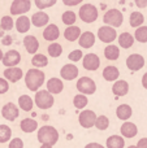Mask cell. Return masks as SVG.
<instances>
[{"label":"cell","instance_id":"obj_6","mask_svg":"<svg viewBox=\"0 0 147 148\" xmlns=\"http://www.w3.org/2000/svg\"><path fill=\"white\" fill-rule=\"evenodd\" d=\"M77 90L82 95H93L96 91V84L90 77H82L77 81Z\"/></svg>","mask_w":147,"mask_h":148},{"label":"cell","instance_id":"obj_48","mask_svg":"<svg viewBox=\"0 0 147 148\" xmlns=\"http://www.w3.org/2000/svg\"><path fill=\"white\" fill-rule=\"evenodd\" d=\"M85 148H106L104 146H102L100 143H95V142H93V143H89L86 144Z\"/></svg>","mask_w":147,"mask_h":148},{"label":"cell","instance_id":"obj_32","mask_svg":"<svg viewBox=\"0 0 147 148\" xmlns=\"http://www.w3.org/2000/svg\"><path fill=\"white\" fill-rule=\"evenodd\" d=\"M129 22H130V26H132V27L138 29L142 26L143 22H145V16H143L141 12H133L132 14H130Z\"/></svg>","mask_w":147,"mask_h":148},{"label":"cell","instance_id":"obj_49","mask_svg":"<svg viewBox=\"0 0 147 148\" xmlns=\"http://www.w3.org/2000/svg\"><path fill=\"white\" fill-rule=\"evenodd\" d=\"M142 86H143V88L147 90V72L143 74V77H142Z\"/></svg>","mask_w":147,"mask_h":148},{"label":"cell","instance_id":"obj_11","mask_svg":"<svg viewBox=\"0 0 147 148\" xmlns=\"http://www.w3.org/2000/svg\"><path fill=\"white\" fill-rule=\"evenodd\" d=\"M21 55L16 49H10L3 56V65L7 68H16V65L20 64Z\"/></svg>","mask_w":147,"mask_h":148},{"label":"cell","instance_id":"obj_46","mask_svg":"<svg viewBox=\"0 0 147 148\" xmlns=\"http://www.w3.org/2000/svg\"><path fill=\"white\" fill-rule=\"evenodd\" d=\"M137 148H147V138H142L138 140Z\"/></svg>","mask_w":147,"mask_h":148},{"label":"cell","instance_id":"obj_3","mask_svg":"<svg viewBox=\"0 0 147 148\" xmlns=\"http://www.w3.org/2000/svg\"><path fill=\"white\" fill-rule=\"evenodd\" d=\"M34 103L38 108L41 109H49V108L54 105L55 99L48 91H36L35 92V99H34Z\"/></svg>","mask_w":147,"mask_h":148},{"label":"cell","instance_id":"obj_53","mask_svg":"<svg viewBox=\"0 0 147 148\" xmlns=\"http://www.w3.org/2000/svg\"><path fill=\"white\" fill-rule=\"evenodd\" d=\"M126 148H137V146H129V147H126Z\"/></svg>","mask_w":147,"mask_h":148},{"label":"cell","instance_id":"obj_19","mask_svg":"<svg viewBox=\"0 0 147 148\" xmlns=\"http://www.w3.org/2000/svg\"><path fill=\"white\" fill-rule=\"evenodd\" d=\"M23 46H25L26 51H27L29 53L34 55V53H36V51H38V48H39V42L34 35H27L23 39Z\"/></svg>","mask_w":147,"mask_h":148},{"label":"cell","instance_id":"obj_47","mask_svg":"<svg viewBox=\"0 0 147 148\" xmlns=\"http://www.w3.org/2000/svg\"><path fill=\"white\" fill-rule=\"evenodd\" d=\"M137 8H146L147 7V0H134Z\"/></svg>","mask_w":147,"mask_h":148},{"label":"cell","instance_id":"obj_29","mask_svg":"<svg viewBox=\"0 0 147 148\" xmlns=\"http://www.w3.org/2000/svg\"><path fill=\"white\" fill-rule=\"evenodd\" d=\"M107 148H124L125 140L122 136L120 135H111L106 142Z\"/></svg>","mask_w":147,"mask_h":148},{"label":"cell","instance_id":"obj_33","mask_svg":"<svg viewBox=\"0 0 147 148\" xmlns=\"http://www.w3.org/2000/svg\"><path fill=\"white\" fill-rule=\"evenodd\" d=\"M31 64H33V66H35V68H43V66H47V65H48V59L42 53H35L33 56Z\"/></svg>","mask_w":147,"mask_h":148},{"label":"cell","instance_id":"obj_7","mask_svg":"<svg viewBox=\"0 0 147 148\" xmlns=\"http://www.w3.org/2000/svg\"><path fill=\"white\" fill-rule=\"evenodd\" d=\"M30 0H13L12 5H10V13L12 16H23L30 10Z\"/></svg>","mask_w":147,"mask_h":148},{"label":"cell","instance_id":"obj_4","mask_svg":"<svg viewBox=\"0 0 147 148\" xmlns=\"http://www.w3.org/2000/svg\"><path fill=\"white\" fill-rule=\"evenodd\" d=\"M80 18L86 23H93L96 21L98 18V9H96L95 5L93 4H83L80 8Z\"/></svg>","mask_w":147,"mask_h":148},{"label":"cell","instance_id":"obj_51","mask_svg":"<svg viewBox=\"0 0 147 148\" xmlns=\"http://www.w3.org/2000/svg\"><path fill=\"white\" fill-rule=\"evenodd\" d=\"M41 148H52V146H48V144H42Z\"/></svg>","mask_w":147,"mask_h":148},{"label":"cell","instance_id":"obj_30","mask_svg":"<svg viewBox=\"0 0 147 148\" xmlns=\"http://www.w3.org/2000/svg\"><path fill=\"white\" fill-rule=\"evenodd\" d=\"M104 56H106V59L109 60V61H116L120 57L119 47L113 46V44H109V46L106 47V49H104Z\"/></svg>","mask_w":147,"mask_h":148},{"label":"cell","instance_id":"obj_40","mask_svg":"<svg viewBox=\"0 0 147 148\" xmlns=\"http://www.w3.org/2000/svg\"><path fill=\"white\" fill-rule=\"evenodd\" d=\"M13 18L10 17V16H4V17L1 18V22H0V27L3 29V30H12L13 27Z\"/></svg>","mask_w":147,"mask_h":148},{"label":"cell","instance_id":"obj_2","mask_svg":"<svg viewBox=\"0 0 147 148\" xmlns=\"http://www.w3.org/2000/svg\"><path fill=\"white\" fill-rule=\"evenodd\" d=\"M44 73L42 70H38V69H30L27 70L25 75V83H26V87H27L30 91H38L39 87L43 84L44 82Z\"/></svg>","mask_w":147,"mask_h":148},{"label":"cell","instance_id":"obj_25","mask_svg":"<svg viewBox=\"0 0 147 148\" xmlns=\"http://www.w3.org/2000/svg\"><path fill=\"white\" fill-rule=\"evenodd\" d=\"M30 18L26 17V16H20V17L17 18V21H16V29H17L18 33H27L29 30H30Z\"/></svg>","mask_w":147,"mask_h":148},{"label":"cell","instance_id":"obj_14","mask_svg":"<svg viewBox=\"0 0 147 148\" xmlns=\"http://www.w3.org/2000/svg\"><path fill=\"white\" fill-rule=\"evenodd\" d=\"M78 72H80V70H78V68L76 66V65L67 64L61 68L60 75H61V78L65 79V81H72V79H74L78 77Z\"/></svg>","mask_w":147,"mask_h":148},{"label":"cell","instance_id":"obj_38","mask_svg":"<svg viewBox=\"0 0 147 148\" xmlns=\"http://www.w3.org/2000/svg\"><path fill=\"white\" fill-rule=\"evenodd\" d=\"M47 51H48V55H49V56H52V57H59L60 55L63 53V47H61V44L55 43V42H54L52 44H49V46H48Z\"/></svg>","mask_w":147,"mask_h":148},{"label":"cell","instance_id":"obj_23","mask_svg":"<svg viewBox=\"0 0 147 148\" xmlns=\"http://www.w3.org/2000/svg\"><path fill=\"white\" fill-rule=\"evenodd\" d=\"M132 114H133V109H132V107H130V105H128V104L119 105V107H117V109H116L117 118H119V120H121V121H128L130 117H132Z\"/></svg>","mask_w":147,"mask_h":148},{"label":"cell","instance_id":"obj_5","mask_svg":"<svg viewBox=\"0 0 147 148\" xmlns=\"http://www.w3.org/2000/svg\"><path fill=\"white\" fill-rule=\"evenodd\" d=\"M103 21L107 26H111V27H120V26L122 25L124 17H122V13L120 12L119 9H109L104 13Z\"/></svg>","mask_w":147,"mask_h":148},{"label":"cell","instance_id":"obj_22","mask_svg":"<svg viewBox=\"0 0 147 148\" xmlns=\"http://www.w3.org/2000/svg\"><path fill=\"white\" fill-rule=\"evenodd\" d=\"M112 92L116 96H125L129 92V83L126 81H116L112 86Z\"/></svg>","mask_w":147,"mask_h":148},{"label":"cell","instance_id":"obj_44","mask_svg":"<svg viewBox=\"0 0 147 148\" xmlns=\"http://www.w3.org/2000/svg\"><path fill=\"white\" fill-rule=\"evenodd\" d=\"M8 90H9V84H8V82L5 81V79L0 78V95L5 94Z\"/></svg>","mask_w":147,"mask_h":148},{"label":"cell","instance_id":"obj_34","mask_svg":"<svg viewBox=\"0 0 147 148\" xmlns=\"http://www.w3.org/2000/svg\"><path fill=\"white\" fill-rule=\"evenodd\" d=\"M12 138V130L8 125H0V143H7Z\"/></svg>","mask_w":147,"mask_h":148},{"label":"cell","instance_id":"obj_43","mask_svg":"<svg viewBox=\"0 0 147 148\" xmlns=\"http://www.w3.org/2000/svg\"><path fill=\"white\" fill-rule=\"evenodd\" d=\"M8 148H23V142L22 139L20 138H13L12 140L9 142V146Z\"/></svg>","mask_w":147,"mask_h":148},{"label":"cell","instance_id":"obj_31","mask_svg":"<svg viewBox=\"0 0 147 148\" xmlns=\"http://www.w3.org/2000/svg\"><path fill=\"white\" fill-rule=\"evenodd\" d=\"M18 105H20V108L22 110H25V112H30L31 109H33V99H31L29 95H22V96L18 97Z\"/></svg>","mask_w":147,"mask_h":148},{"label":"cell","instance_id":"obj_52","mask_svg":"<svg viewBox=\"0 0 147 148\" xmlns=\"http://www.w3.org/2000/svg\"><path fill=\"white\" fill-rule=\"evenodd\" d=\"M3 56H4V53H3V51L0 49V60H3Z\"/></svg>","mask_w":147,"mask_h":148},{"label":"cell","instance_id":"obj_27","mask_svg":"<svg viewBox=\"0 0 147 148\" xmlns=\"http://www.w3.org/2000/svg\"><path fill=\"white\" fill-rule=\"evenodd\" d=\"M117 40H119L120 47L128 49L134 44V36H133L130 33H122L119 35V39H117Z\"/></svg>","mask_w":147,"mask_h":148},{"label":"cell","instance_id":"obj_12","mask_svg":"<svg viewBox=\"0 0 147 148\" xmlns=\"http://www.w3.org/2000/svg\"><path fill=\"white\" fill-rule=\"evenodd\" d=\"M82 65L89 72H95V70L100 66V60H99V57L96 56L95 53H87L83 57Z\"/></svg>","mask_w":147,"mask_h":148},{"label":"cell","instance_id":"obj_35","mask_svg":"<svg viewBox=\"0 0 147 148\" xmlns=\"http://www.w3.org/2000/svg\"><path fill=\"white\" fill-rule=\"evenodd\" d=\"M135 39L139 43H147V26H141V27L135 29L134 40Z\"/></svg>","mask_w":147,"mask_h":148},{"label":"cell","instance_id":"obj_28","mask_svg":"<svg viewBox=\"0 0 147 148\" xmlns=\"http://www.w3.org/2000/svg\"><path fill=\"white\" fill-rule=\"evenodd\" d=\"M64 36H65V39L69 42L77 40V39L81 36V29L78 27V26H69V27L65 29Z\"/></svg>","mask_w":147,"mask_h":148},{"label":"cell","instance_id":"obj_9","mask_svg":"<svg viewBox=\"0 0 147 148\" xmlns=\"http://www.w3.org/2000/svg\"><path fill=\"white\" fill-rule=\"evenodd\" d=\"M95 121H96V114L94 110H90V109H86L83 112L80 113L78 116V122L82 127L85 129H90L95 125Z\"/></svg>","mask_w":147,"mask_h":148},{"label":"cell","instance_id":"obj_20","mask_svg":"<svg viewBox=\"0 0 147 148\" xmlns=\"http://www.w3.org/2000/svg\"><path fill=\"white\" fill-rule=\"evenodd\" d=\"M59 36H60V30L56 25H54V23L48 25L43 31V38L48 42H55Z\"/></svg>","mask_w":147,"mask_h":148},{"label":"cell","instance_id":"obj_17","mask_svg":"<svg viewBox=\"0 0 147 148\" xmlns=\"http://www.w3.org/2000/svg\"><path fill=\"white\" fill-rule=\"evenodd\" d=\"M64 88V83H63L61 79L59 78H51L48 82H47V91L51 95H56L60 94Z\"/></svg>","mask_w":147,"mask_h":148},{"label":"cell","instance_id":"obj_18","mask_svg":"<svg viewBox=\"0 0 147 148\" xmlns=\"http://www.w3.org/2000/svg\"><path fill=\"white\" fill-rule=\"evenodd\" d=\"M4 77L5 79H8V81H10L12 83H16V82H18L21 78H22V69H20V68H7V69L4 70Z\"/></svg>","mask_w":147,"mask_h":148},{"label":"cell","instance_id":"obj_10","mask_svg":"<svg viewBox=\"0 0 147 148\" xmlns=\"http://www.w3.org/2000/svg\"><path fill=\"white\" fill-rule=\"evenodd\" d=\"M126 66L132 72H138L145 66V59L139 53H133L126 59Z\"/></svg>","mask_w":147,"mask_h":148},{"label":"cell","instance_id":"obj_41","mask_svg":"<svg viewBox=\"0 0 147 148\" xmlns=\"http://www.w3.org/2000/svg\"><path fill=\"white\" fill-rule=\"evenodd\" d=\"M56 1L57 0H34L36 8H39V9H44V8L52 7V5L56 4Z\"/></svg>","mask_w":147,"mask_h":148},{"label":"cell","instance_id":"obj_45","mask_svg":"<svg viewBox=\"0 0 147 148\" xmlns=\"http://www.w3.org/2000/svg\"><path fill=\"white\" fill-rule=\"evenodd\" d=\"M83 0H63V3H64L65 5H68V7H74V5H78Z\"/></svg>","mask_w":147,"mask_h":148},{"label":"cell","instance_id":"obj_1","mask_svg":"<svg viewBox=\"0 0 147 148\" xmlns=\"http://www.w3.org/2000/svg\"><path fill=\"white\" fill-rule=\"evenodd\" d=\"M38 140L41 144H48L54 147L59 140V133L54 126H42L38 130Z\"/></svg>","mask_w":147,"mask_h":148},{"label":"cell","instance_id":"obj_50","mask_svg":"<svg viewBox=\"0 0 147 148\" xmlns=\"http://www.w3.org/2000/svg\"><path fill=\"white\" fill-rule=\"evenodd\" d=\"M10 42H12V38H10V36H5L4 40H3V43H4L5 46H8V44L10 43Z\"/></svg>","mask_w":147,"mask_h":148},{"label":"cell","instance_id":"obj_37","mask_svg":"<svg viewBox=\"0 0 147 148\" xmlns=\"http://www.w3.org/2000/svg\"><path fill=\"white\" fill-rule=\"evenodd\" d=\"M61 20H63V22H64L65 25L73 26V23L76 22V20H77V16H76V13L73 12V10H67V12L63 13Z\"/></svg>","mask_w":147,"mask_h":148},{"label":"cell","instance_id":"obj_8","mask_svg":"<svg viewBox=\"0 0 147 148\" xmlns=\"http://www.w3.org/2000/svg\"><path fill=\"white\" fill-rule=\"evenodd\" d=\"M98 38L100 39L103 43H112L113 40H116L117 38V33L116 29L111 27V26H102L98 30Z\"/></svg>","mask_w":147,"mask_h":148},{"label":"cell","instance_id":"obj_21","mask_svg":"<svg viewBox=\"0 0 147 148\" xmlns=\"http://www.w3.org/2000/svg\"><path fill=\"white\" fill-rule=\"evenodd\" d=\"M49 21V17L47 13L44 12H36L33 14V17H31L30 22L33 23L34 26H36V27H43V26H46L47 23H48Z\"/></svg>","mask_w":147,"mask_h":148},{"label":"cell","instance_id":"obj_15","mask_svg":"<svg viewBox=\"0 0 147 148\" xmlns=\"http://www.w3.org/2000/svg\"><path fill=\"white\" fill-rule=\"evenodd\" d=\"M120 133H121V135L124 138L132 139L138 134V127L133 122H124L121 125V127H120Z\"/></svg>","mask_w":147,"mask_h":148},{"label":"cell","instance_id":"obj_16","mask_svg":"<svg viewBox=\"0 0 147 148\" xmlns=\"http://www.w3.org/2000/svg\"><path fill=\"white\" fill-rule=\"evenodd\" d=\"M78 43L82 48H91L95 43V35H94L91 31H85V33L81 34V36L78 38Z\"/></svg>","mask_w":147,"mask_h":148},{"label":"cell","instance_id":"obj_13","mask_svg":"<svg viewBox=\"0 0 147 148\" xmlns=\"http://www.w3.org/2000/svg\"><path fill=\"white\" fill-rule=\"evenodd\" d=\"M20 114L17 105H14L13 103H7L4 107L1 108V116L7 121H14Z\"/></svg>","mask_w":147,"mask_h":148},{"label":"cell","instance_id":"obj_39","mask_svg":"<svg viewBox=\"0 0 147 148\" xmlns=\"http://www.w3.org/2000/svg\"><path fill=\"white\" fill-rule=\"evenodd\" d=\"M95 126L98 130H107L109 126V120L108 117H106V116H99V117H96V121H95Z\"/></svg>","mask_w":147,"mask_h":148},{"label":"cell","instance_id":"obj_36","mask_svg":"<svg viewBox=\"0 0 147 148\" xmlns=\"http://www.w3.org/2000/svg\"><path fill=\"white\" fill-rule=\"evenodd\" d=\"M87 103H89L87 97H86L85 95H82V94L76 95L74 99H73V105H74L77 109H83V108L87 105Z\"/></svg>","mask_w":147,"mask_h":148},{"label":"cell","instance_id":"obj_42","mask_svg":"<svg viewBox=\"0 0 147 148\" xmlns=\"http://www.w3.org/2000/svg\"><path fill=\"white\" fill-rule=\"evenodd\" d=\"M82 56H83V53L81 49H74V51H72L68 55V59L73 62H77V61H80V60H82Z\"/></svg>","mask_w":147,"mask_h":148},{"label":"cell","instance_id":"obj_24","mask_svg":"<svg viewBox=\"0 0 147 148\" xmlns=\"http://www.w3.org/2000/svg\"><path fill=\"white\" fill-rule=\"evenodd\" d=\"M20 127L23 133L30 134L38 129V122L35 120H33V118H23L20 123Z\"/></svg>","mask_w":147,"mask_h":148},{"label":"cell","instance_id":"obj_54","mask_svg":"<svg viewBox=\"0 0 147 148\" xmlns=\"http://www.w3.org/2000/svg\"><path fill=\"white\" fill-rule=\"evenodd\" d=\"M0 29H1V27H0Z\"/></svg>","mask_w":147,"mask_h":148},{"label":"cell","instance_id":"obj_26","mask_svg":"<svg viewBox=\"0 0 147 148\" xmlns=\"http://www.w3.org/2000/svg\"><path fill=\"white\" fill-rule=\"evenodd\" d=\"M120 77V72L116 66H106L103 70V78L108 82H115Z\"/></svg>","mask_w":147,"mask_h":148}]
</instances>
